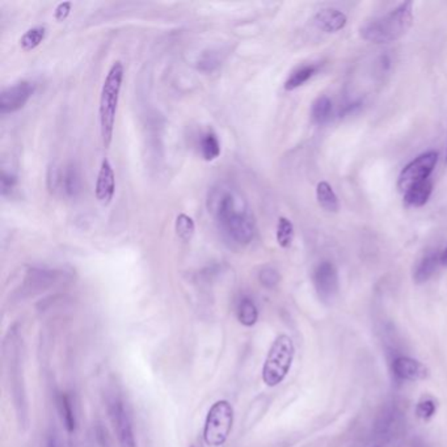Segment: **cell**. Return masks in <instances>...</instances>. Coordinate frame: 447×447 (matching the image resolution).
<instances>
[{"label": "cell", "instance_id": "cell-1", "mask_svg": "<svg viewBox=\"0 0 447 447\" xmlns=\"http://www.w3.org/2000/svg\"><path fill=\"white\" fill-rule=\"evenodd\" d=\"M208 209L222 234L239 246L249 244L256 234V220L246 197L228 184L211 188Z\"/></svg>", "mask_w": 447, "mask_h": 447}, {"label": "cell", "instance_id": "cell-8", "mask_svg": "<svg viewBox=\"0 0 447 447\" xmlns=\"http://www.w3.org/2000/svg\"><path fill=\"white\" fill-rule=\"evenodd\" d=\"M109 416L114 430L117 433L119 447H137V441L133 430V422L130 419L125 404L119 399H113L109 404Z\"/></svg>", "mask_w": 447, "mask_h": 447}, {"label": "cell", "instance_id": "cell-21", "mask_svg": "<svg viewBox=\"0 0 447 447\" xmlns=\"http://www.w3.org/2000/svg\"><path fill=\"white\" fill-rule=\"evenodd\" d=\"M237 319L246 327H252L257 323L258 310L256 307L255 302L251 298H243L239 303Z\"/></svg>", "mask_w": 447, "mask_h": 447}, {"label": "cell", "instance_id": "cell-17", "mask_svg": "<svg viewBox=\"0 0 447 447\" xmlns=\"http://www.w3.org/2000/svg\"><path fill=\"white\" fill-rule=\"evenodd\" d=\"M200 153L206 162H213L220 155V139L215 133L206 131L200 139Z\"/></svg>", "mask_w": 447, "mask_h": 447}, {"label": "cell", "instance_id": "cell-2", "mask_svg": "<svg viewBox=\"0 0 447 447\" xmlns=\"http://www.w3.org/2000/svg\"><path fill=\"white\" fill-rule=\"evenodd\" d=\"M413 23L412 1L402 3L382 18H373L361 28V36L373 44H390L400 40Z\"/></svg>", "mask_w": 447, "mask_h": 447}, {"label": "cell", "instance_id": "cell-4", "mask_svg": "<svg viewBox=\"0 0 447 447\" xmlns=\"http://www.w3.org/2000/svg\"><path fill=\"white\" fill-rule=\"evenodd\" d=\"M292 358L294 344L292 338L286 335L278 336L275 338L265 361L263 369V379L265 384L269 387H275L281 383L290 371Z\"/></svg>", "mask_w": 447, "mask_h": 447}, {"label": "cell", "instance_id": "cell-16", "mask_svg": "<svg viewBox=\"0 0 447 447\" xmlns=\"http://www.w3.org/2000/svg\"><path fill=\"white\" fill-rule=\"evenodd\" d=\"M431 192H433V184H431L429 179L424 180L421 183L413 185L405 192V194H404V202L407 203V206L421 208V206H424L427 202L429 201Z\"/></svg>", "mask_w": 447, "mask_h": 447}, {"label": "cell", "instance_id": "cell-11", "mask_svg": "<svg viewBox=\"0 0 447 447\" xmlns=\"http://www.w3.org/2000/svg\"><path fill=\"white\" fill-rule=\"evenodd\" d=\"M116 193V176L113 167L108 159H104L101 162L100 171L97 174L96 186H95V196L96 200L100 202L102 206H108Z\"/></svg>", "mask_w": 447, "mask_h": 447}, {"label": "cell", "instance_id": "cell-15", "mask_svg": "<svg viewBox=\"0 0 447 447\" xmlns=\"http://www.w3.org/2000/svg\"><path fill=\"white\" fill-rule=\"evenodd\" d=\"M439 255L437 251H430L421 258L413 269V281L416 283L427 282L430 277L436 273L439 265H441Z\"/></svg>", "mask_w": 447, "mask_h": 447}, {"label": "cell", "instance_id": "cell-30", "mask_svg": "<svg viewBox=\"0 0 447 447\" xmlns=\"http://www.w3.org/2000/svg\"><path fill=\"white\" fill-rule=\"evenodd\" d=\"M73 8V3L71 1H64V3H59L56 6L54 12V18L56 21H64L66 18H68L70 12Z\"/></svg>", "mask_w": 447, "mask_h": 447}, {"label": "cell", "instance_id": "cell-24", "mask_svg": "<svg viewBox=\"0 0 447 447\" xmlns=\"http://www.w3.org/2000/svg\"><path fill=\"white\" fill-rule=\"evenodd\" d=\"M174 230H176V234L177 237H180L184 242H191L192 240L193 235H194V231H196V225H194V220L186 215V214H179L176 222H174Z\"/></svg>", "mask_w": 447, "mask_h": 447}, {"label": "cell", "instance_id": "cell-3", "mask_svg": "<svg viewBox=\"0 0 447 447\" xmlns=\"http://www.w3.org/2000/svg\"><path fill=\"white\" fill-rule=\"evenodd\" d=\"M124 64L119 61H116L112 64L109 71L107 73V78L102 83L100 96V131L102 145L108 148L113 139L114 133V124L119 108V93L124 82Z\"/></svg>", "mask_w": 447, "mask_h": 447}, {"label": "cell", "instance_id": "cell-9", "mask_svg": "<svg viewBox=\"0 0 447 447\" xmlns=\"http://www.w3.org/2000/svg\"><path fill=\"white\" fill-rule=\"evenodd\" d=\"M36 91L35 83L23 81L3 90L0 93V112L3 114L15 113L25 107Z\"/></svg>", "mask_w": 447, "mask_h": 447}, {"label": "cell", "instance_id": "cell-32", "mask_svg": "<svg viewBox=\"0 0 447 447\" xmlns=\"http://www.w3.org/2000/svg\"><path fill=\"white\" fill-rule=\"evenodd\" d=\"M439 260H441V265L442 266H445L447 268V246L443 249V252L441 254V257H439Z\"/></svg>", "mask_w": 447, "mask_h": 447}, {"label": "cell", "instance_id": "cell-18", "mask_svg": "<svg viewBox=\"0 0 447 447\" xmlns=\"http://www.w3.org/2000/svg\"><path fill=\"white\" fill-rule=\"evenodd\" d=\"M332 117V101L327 96H320L311 108V119L316 125H326Z\"/></svg>", "mask_w": 447, "mask_h": 447}, {"label": "cell", "instance_id": "cell-23", "mask_svg": "<svg viewBox=\"0 0 447 447\" xmlns=\"http://www.w3.org/2000/svg\"><path fill=\"white\" fill-rule=\"evenodd\" d=\"M46 37V28L44 25L30 28L20 38V46L24 52H32L44 42Z\"/></svg>", "mask_w": 447, "mask_h": 447}, {"label": "cell", "instance_id": "cell-10", "mask_svg": "<svg viewBox=\"0 0 447 447\" xmlns=\"http://www.w3.org/2000/svg\"><path fill=\"white\" fill-rule=\"evenodd\" d=\"M314 285L321 301L330 302L335 299L338 292V274L336 266L329 261L320 263L314 272Z\"/></svg>", "mask_w": 447, "mask_h": 447}, {"label": "cell", "instance_id": "cell-7", "mask_svg": "<svg viewBox=\"0 0 447 447\" xmlns=\"http://www.w3.org/2000/svg\"><path fill=\"white\" fill-rule=\"evenodd\" d=\"M439 162V153L428 151L413 159L410 165L402 171L398 180V188L402 192H407L411 186L428 180Z\"/></svg>", "mask_w": 447, "mask_h": 447}, {"label": "cell", "instance_id": "cell-31", "mask_svg": "<svg viewBox=\"0 0 447 447\" xmlns=\"http://www.w3.org/2000/svg\"><path fill=\"white\" fill-rule=\"evenodd\" d=\"M46 447H64V443H62L58 433L53 431V433L49 434L47 441H46Z\"/></svg>", "mask_w": 447, "mask_h": 447}, {"label": "cell", "instance_id": "cell-14", "mask_svg": "<svg viewBox=\"0 0 447 447\" xmlns=\"http://www.w3.org/2000/svg\"><path fill=\"white\" fill-rule=\"evenodd\" d=\"M56 186H61L67 197H76L82 191V177L79 169L73 165H66L64 171L58 172Z\"/></svg>", "mask_w": 447, "mask_h": 447}, {"label": "cell", "instance_id": "cell-20", "mask_svg": "<svg viewBox=\"0 0 447 447\" xmlns=\"http://www.w3.org/2000/svg\"><path fill=\"white\" fill-rule=\"evenodd\" d=\"M316 71H318V67L314 66V64L303 66L301 68L295 70L289 76V79L285 82V90L286 91H294V90L299 88L304 83L309 82L311 78L316 73Z\"/></svg>", "mask_w": 447, "mask_h": 447}, {"label": "cell", "instance_id": "cell-27", "mask_svg": "<svg viewBox=\"0 0 447 447\" xmlns=\"http://www.w3.org/2000/svg\"><path fill=\"white\" fill-rule=\"evenodd\" d=\"M258 280H260V282L265 287L273 289L281 281V275H280L277 269H274L272 266H266V268L260 270Z\"/></svg>", "mask_w": 447, "mask_h": 447}, {"label": "cell", "instance_id": "cell-12", "mask_svg": "<svg viewBox=\"0 0 447 447\" xmlns=\"http://www.w3.org/2000/svg\"><path fill=\"white\" fill-rule=\"evenodd\" d=\"M393 374L403 381H421L425 379L429 371L419 361L410 357H398L393 362Z\"/></svg>", "mask_w": 447, "mask_h": 447}, {"label": "cell", "instance_id": "cell-19", "mask_svg": "<svg viewBox=\"0 0 447 447\" xmlns=\"http://www.w3.org/2000/svg\"><path fill=\"white\" fill-rule=\"evenodd\" d=\"M316 197L320 206L329 213H336L338 210V200L336 193L333 192L332 186L326 181H321L316 186Z\"/></svg>", "mask_w": 447, "mask_h": 447}, {"label": "cell", "instance_id": "cell-5", "mask_svg": "<svg viewBox=\"0 0 447 447\" xmlns=\"http://www.w3.org/2000/svg\"><path fill=\"white\" fill-rule=\"evenodd\" d=\"M234 424V408L227 400H218L211 405L208 412L205 427H203V441L208 446H223L232 430Z\"/></svg>", "mask_w": 447, "mask_h": 447}, {"label": "cell", "instance_id": "cell-26", "mask_svg": "<svg viewBox=\"0 0 447 447\" xmlns=\"http://www.w3.org/2000/svg\"><path fill=\"white\" fill-rule=\"evenodd\" d=\"M220 54L217 52H206L198 59L197 67H198V70H201L203 73H213L217 67H220Z\"/></svg>", "mask_w": 447, "mask_h": 447}, {"label": "cell", "instance_id": "cell-13", "mask_svg": "<svg viewBox=\"0 0 447 447\" xmlns=\"http://www.w3.org/2000/svg\"><path fill=\"white\" fill-rule=\"evenodd\" d=\"M345 13L336 8L321 9L314 18V24L326 33H336L347 25Z\"/></svg>", "mask_w": 447, "mask_h": 447}, {"label": "cell", "instance_id": "cell-33", "mask_svg": "<svg viewBox=\"0 0 447 447\" xmlns=\"http://www.w3.org/2000/svg\"><path fill=\"white\" fill-rule=\"evenodd\" d=\"M446 163H447V155H446Z\"/></svg>", "mask_w": 447, "mask_h": 447}, {"label": "cell", "instance_id": "cell-28", "mask_svg": "<svg viewBox=\"0 0 447 447\" xmlns=\"http://www.w3.org/2000/svg\"><path fill=\"white\" fill-rule=\"evenodd\" d=\"M416 413L422 420H429L430 417H433V415L436 413V403L430 399L421 400L416 408Z\"/></svg>", "mask_w": 447, "mask_h": 447}, {"label": "cell", "instance_id": "cell-6", "mask_svg": "<svg viewBox=\"0 0 447 447\" xmlns=\"http://www.w3.org/2000/svg\"><path fill=\"white\" fill-rule=\"evenodd\" d=\"M16 335L13 333L9 341H7L8 349L6 350L7 357V365H8L9 382L13 395V402L18 412V421L20 424L27 428L29 422L28 416V402L27 395H25V387H24V379H23V370L20 366V345Z\"/></svg>", "mask_w": 447, "mask_h": 447}, {"label": "cell", "instance_id": "cell-25", "mask_svg": "<svg viewBox=\"0 0 447 447\" xmlns=\"http://www.w3.org/2000/svg\"><path fill=\"white\" fill-rule=\"evenodd\" d=\"M292 239H294V226L292 222L285 217H281L277 225V243L282 248H289L292 246Z\"/></svg>", "mask_w": 447, "mask_h": 447}, {"label": "cell", "instance_id": "cell-29", "mask_svg": "<svg viewBox=\"0 0 447 447\" xmlns=\"http://www.w3.org/2000/svg\"><path fill=\"white\" fill-rule=\"evenodd\" d=\"M18 183V179L16 176L12 174H7L6 171L1 172V179H0V189H1V194L6 196L7 193H11L13 191V188L16 186Z\"/></svg>", "mask_w": 447, "mask_h": 447}, {"label": "cell", "instance_id": "cell-22", "mask_svg": "<svg viewBox=\"0 0 447 447\" xmlns=\"http://www.w3.org/2000/svg\"><path fill=\"white\" fill-rule=\"evenodd\" d=\"M58 408L61 413V419L64 424V428L67 431L73 433L76 428V419H75V412H73V403L68 395L61 393L58 398Z\"/></svg>", "mask_w": 447, "mask_h": 447}]
</instances>
